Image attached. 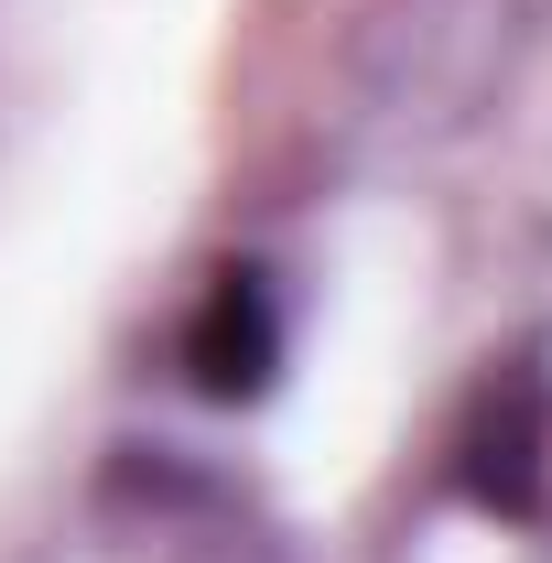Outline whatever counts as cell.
<instances>
[{"label":"cell","instance_id":"2","mask_svg":"<svg viewBox=\"0 0 552 563\" xmlns=\"http://www.w3.org/2000/svg\"><path fill=\"white\" fill-rule=\"evenodd\" d=\"M281 292L261 261H228L207 282V303H196V325H185V379L207 390V401H261L281 368Z\"/></svg>","mask_w":552,"mask_h":563},{"label":"cell","instance_id":"1","mask_svg":"<svg viewBox=\"0 0 552 563\" xmlns=\"http://www.w3.org/2000/svg\"><path fill=\"white\" fill-rule=\"evenodd\" d=\"M542 444H552V379L542 357H509L498 379L477 390V422H466V444H455V477L477 509H542Z\"/></svg>","mask_w":552,"mask_h":563}]
</instances>
